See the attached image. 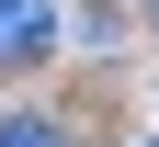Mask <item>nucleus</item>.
<instances>
[{
    "label": "nucleus",
    "mask_w": 159,
    "mask_h": 147,
    "mask_svg": "<svg viewBox=\"0 0 159 147\" xmlns=\"http://www.w3.org/2000/svg\"><path fill=\"white\" fill-rule=\"evenodd\" d=\"M57 45V0H0V68H34Z\"/></svg>",
    "instance_id": "1"
},
{
    "label": "nucleus",
    "mask_w": 159,
    "mask_h": 147,
    "mask_svg": "<svg viewBox=\"0 0 159 147\" xmlns=\"http://www.w3.org/2000/svg\"><path fill=\"white\" fill-rule=\"evenodd\" d=\"M0 147H68V124H46V113H0Z\"/></svg>",
    "instance_id": "2"
},
{
    "label": "nucleus",
    "mask_w": 159,
    "mask_h": 147,
    "mask_svg": "<svg viewBox=\"0 0 159 147\" xmlns=\"http://www.w3.org/2000/svg\"><path fill=\"white\" fill-rule=\"evenodd\" d=\"M148 147H159V136H148Z\"/></svg>",
    "instance_id": "3"
}]
</instances>
